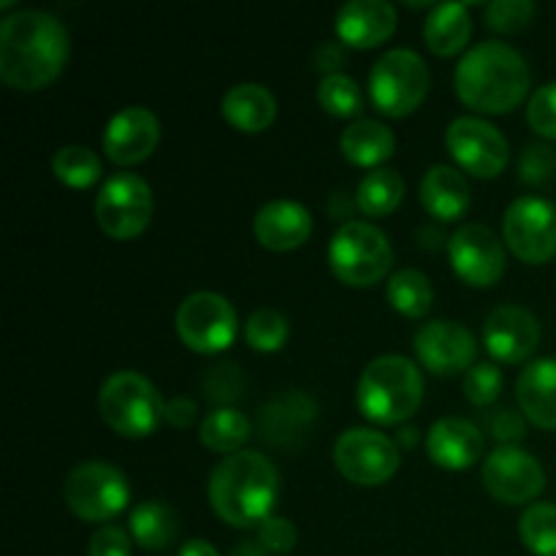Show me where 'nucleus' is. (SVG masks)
Wrapping results in <instances>:
<instances>
[{
	"label": "nucleus",
	"instance_id": "obj_1",
	"mask_svg": "<svg viewBox=\"0 0 556 556\" xmlns=\"http://www.w3.org/2000/svg\"><path fill=\"white\" fill-rule=\"evenodd\" d=\"M68 63V30L38 9L9 14L0 25V79L22 92L52 85Z\"/></svg>",
	"mask_w": 556,
	"mask_h": 556
},
{
	"label": "nucleus",
	"instance_id": "obj_2",
	"mask_svg": "<svg viewBox=\"0 0 556 556\" xmlns=\"http://www.w3.org/2000/svg\"><path fill=\"white\" fill-rule=\"evenodd\" d=\"M280 494V472L258 451L226 456L210 476V505L217 519L237 530H253L271 516Z\"/></svg>",
	"mask_w": 556,
	"mask_h": 556
},
{
	"label": "nucleus",
	"instance_id": "obj_3",
	"mask_svg": "<svg viewBox=\"0 0 556 556\" xmlns=\"http://www.w3.org/2000/svg\"><path fill=\"white\" fill-rule=\"evenodd\" d=\"M454 87L467 109L508 114L530 92V68L521 52L500 41H483L459 60Z\"/></svg>",
	"mask_w": 556,
	"mask_h": 556
},
{
	"label": "nucleus",
	"instance_id": "obj_4",
	"mask_svg": "<svg viewBox=\"0 0 556 556\" xmlns=\"http://www.w3.org/2000/svg\"><path fill=\"white\" fill-rule=\"evenodd\" d=\"M424 375L410 358L378 356L358 378L356 402L367 421L396 427L421 407Z\"/></svg>",
	"mask_w": 556,
	"mask_h": 556
},
{
	"label": "nucleus",
	"instance_id": "obj_5",
	"mask_svg": "<svg viewBox=\"0 0 556 556\" xmlns=\"http://www.w3.org/2000/svg\"><path fill=\"white\" fill-rule=\"evenodd\" d=\"M98 410H101L103 424L114 429L119 438L141 440L150 438L161 427L166 402L150 378L134 369H123L103 380Z\"/></svg>",
	"mask_w": 556,
	"mask_h": 556
},
{
	"label": "nucleus",
	"instance_id": "obj_6",
	"mask_svg": "<svg viewBox=\"0 0 556 556\" xmlns=\"http://www.w3.org/2000/svg\"><path fill=\"white\" fill-rule=\"evenodd\" d=\"M394 264L389 237L367 220H348L329 244V266L345 286L369 288L383 280Z\"/></svg>",
	"mask_w": 556,
	"mask_h": 556
},
{
	"label": "nucleus",
	"instance_id": "obj_7",
	"mask_svg": "<svg viewBox=\"0 0 556 556\" xmlns=\"http://www.w3.org/2000/svg\"><path fill=\"white\" fill-rule=\"evenodd\" d=\"M427 63L413 49H391L369 71V98L386 117H407L424 103L429 92Z\"/></svg>",
	"mask_w": 556,
	"mask_h": 556
},
{
	"label": "nucleus",
	"instance_id": "obj_8",
	"mask_svg": "<svg viewBox=\"0 0 556 556\" xmlns=\"http://www.w3.org/2000/svg\"><path fill=\"white\" fill-rule=\"evenodd\" d=\"M152 210H155V201H152L150 185L139 174L130 172L112 174L101 185V193L96 199L98 226L109 239H117V242L141 237L150 226Z\"/></svg>",
	"mask_w": 556,
	"mask_h": 556
},
{
	"label": "nucleus",
	"instance_id": "obj_9",
	"mask_svg": "<svg viewBox=\"0 0 556 556\" xmlns=\"http://www.w3.org/2000/svg\"><path fill=\"white\" fill-rule=\"evenodd\" d=\"M65 505L79 516L81 521H101L114 519L128 508L130 486L123 470L106 462H85L71 476L65 478Z\"/></svg>",
	"mask_w": 556,
	"mask_h": 556
},
{
	"label": "nucleus",
	"instance_id": "obj_10",
	"mask_svg": "<svg viewBox=\"0 0 556 556\" xmlns=\"http://www.w3.org/2000/svg\"><path fill=\"white\" fill-rule=\"evenodd\" d=\"M334 465L351 483L380 486L400 470V448L378 429L356 427L337 438Z\"/></svg>",
	"mask_w": 556,
	"mask_h": 556
},
{
	"label": "nucleus",
	"instance_id": "obj_11",
	"mask_svg": "<svg viewBox=\"0 0 556 556\" xmlns=\"http://www.w3.org/2000/svg\"><path fill=\"white\" fill-rule=\"evenodd\" d=\"M445 147L456 166L478 179H494L505 172L510 161V144L497 125L481 117H456L445 130Z\"/></svg>",
	"mask_w": 556,
	"mask_h": 556
},
{
	"label": "nucleus",
	"instance_id": "obj_12",
	"mask_svg": "<svg viewBox=\"0 0 556 556\" xmlns=\"http://www.w3.org/2000/svg\"><path fill=\"white\" fill-rule=\"evenodd\" d=\"M503 237L525 264H548L556 255V206L541 195H521L505 212Z\"/></svg>",
	"mask_w": 556,
	"mask_h": 556
},
{
	"label": "nucleus",
	"instance_id": "obj_13",
	"mask_svg": "<svg viewBox=\"0 0 556 556\" xmlns=\"http://www.w3.org/2000/svg\"><path fill=\"white\" fill-rule=\"evenodd\" d=\"M237 309L212 291L190 293L177 309V334L190 351L220 353L237 337Z\"/></svg>",
	"mask_w": 556,
	"mask_h": 556
},
{
	"label": "nucleus",
	"instance_id": "obj_14",
	"mask_svg": "<svg viewBox=\"0 0 556 556\" xmlns=\"http://www.w3.org/2000/svg\"><path fill=\"white\" fill-rule=\"evenodd\" d=\"M481 478L486 492L494 500L508 505L532 503L546 489V472L543 465L519 445H497L483 459Z\"/></svg>",
	"mask_w": 556,
	"mask_h": 556
},
{
	"label": "nucleus",
	"instance_id": "obj_15",
	"mask_svg": "<svg viewBox=\"0 0 556 556\" xmlns=\"http://www.w3.org/2000/svg\"><path fill=\"white\" fill-rule=\"evenodd\" d=\"M448 258L456 277L472 288L494 286L505 271L503 239L483 223H467L451 233Z\"/></svg>",
	"mask_w": 556,
	"mask_h": 556
},
{
	"label": "nucleus",
	"instance_id": "obj_16",
	"mask_svg": "<svg viewBox=\"0 0 556 556\" xmlns=\"http://www.w3.org/2000/svg\"><path fill=\"white\" fill-rule=\"evenodd\" d=\"M416 356L424 367L440 378L470 372L476 367L478 342L467 326L454 320H432L416 331Z\"/></svg>",
	"mask_w": 556,
	"mask_h": 556
},
{
	"label": "nucleus",
	"instance_id": "obj_17",
	"mask_svg": "<svg viewBox=\"0 0 556 556\" xmlns=\"http://www.w3.org/2000/svg\"><path fill=\"white\" fill-rule=\"evenodd\" d=\"M483 345L500 364H521L541 345V324L519 304H500L483 324Z\"/></svg>",
	"mask_w": 556,
	"mask_h": 556
},
{
	"label": "nucleus",
	"instance_id": "obj_18",
	"mask_svg": "<svg viewBox=\"0 0 556 556\" xmlns=\"http://www.w3.org/2000/svg\"><path fill=\"white\" fill-rule=\"evenodd\" d=\"M161 123L147 106H125L109 119L103 130V152L117 166H136L155 152Z\"/></svg>",
	"mask_w": 556,
	"mask_h": 556
},
{
	"label": "nucleus",
	"instance_id": "obj_19",
	"mask_svg": "<svg viewBox=\"0 0 556 556\" xmlns=\"http://www.w3.org/2000/svg\"><path fill=\"white\" fill-rule=\"evenodd\" d=\"M253 233L266 250L288 253V250L302 248L309 239V233H313V215L299 201H269V204H264L255 212Z\"/></svg>",
	"mask_w": 556,
	"mask_h": 556
},
{
	"label": "nucleus",
	"instance_id": "obj_20",
	"mask_svg": "<svg viewBox=\"0 0 556 556\" xmlns=\"http://www.w3.org/2000/svg\"><path fill=\"white\" fill-rule=\"evenodd\" d=\"M337 36L353 49H372L396 30V9L386 0H351L337 11Z\"/></svg>",
	"mask_w": 556,
	"mask_h": 556
},
{
	"label": "nucleus",
	"instance_id": "obj_21",
	"mask_svg": "<svg viewBox=\"0 0 556 556\" xmlns=\"http://www.w3.org/2000/svg\"><path fill=\"white\" fill-rule=\"evenodd\" d=\"M427 454L445 470H467L483 456V434L472 421L445 416L427 434Z\"/></svg>",
	"mask_w": 556,
	"mask_h": 556
},
{
	"label": "nucleus",
	"instance_id": "obj_22",
	"mask_svg": "<svg viewBox=\"0 0 556 556\" xmlns=\"http://www.w3.org/2000/svg\"><path fill=\"white\" fill-rule=\"evenodd\" d=\"M516 400L527 421L546 432H556V358L527 364L516 383Z\"/></svg>",
	"mask_w": 556,
	"mask_h": 556
},
{
	"label": "nucleus",
	"instance_id": "obj_23",
	"mask_svg": "<svg viewBox=\"0 0 556 556\" xmlns=\"http://www.w3.org/2000/svg\"><path fill=\"white\" fill-rule=\"evenodd\" d=\"M421 204L434 220H459L472 204L470 182L459 168L432 166L421 179Z\"/></svg>",
	"mask_w": 556,
	"mask_h": 556
},
{
	"label": "nucleus",
	"instance_id": "obj_24",
	"mask_svg": "<svg viewBox=\"0 0 556 556\" xmlns=\"http://www.w3.org/2000/svg\"><path fill=\"white\" fill-rule=\"evenodd\" d=\"M313 418L315 402L302 391H288L264 407V413L258 416V427L264 429L269 443L293 445L307 438Z\"/></svg>",
	"mask_w": 556,
	"mask_h": 556
},
{
	"label": "nucleus",
	"instance_id": "obj_25",
	"mask_svg": "<svg viewBox=\"0 0 556 556\" xmlns=\"http://www.w3.org/2000/svg\"><path fill=\"white\" fill-rule=\"evenodd\" d=\"M223 117L242 134H261L277 117V101L264 85L242 81L223 96Z\"/></svg>",
	"mask_w": 556,
	"mask_h": 556
},
{
	"label": "nucleus",
	"instance_id": "obj_26",
	"mask_svg": "<svg viewBox=\"0 0 556 556\" xmlns=\"http://www.w3.org/2000/svg\"><path fill=\"white\" fill-rule=\"evenodd\" d=\"M396 139L380 119H356L340 136V150L353 166L372 168L394 155Z\"/></svg>",
	"mask_w": 556,
	"mask_h": 556
},
{
	"label": "nucleus",
	"instance_id": "obj_27",
	"mask_svg": "<svg viewBox=\"0 0 556 556\" xmlns=\"http://www.w3.org/2000/svg\"><path fill=\"white\" fill-rule=\"evenodd\" d=\"M470 36L472 20L465 3H438L424 22V41L440 58L462 52Z\"/></svg>",
	"mask_w": 556,
	"mask_h": 556
},
{
	"label": "nucleus",
	"instance_id": "obj_28",
	"mask_svg": "<svg viewBox=\"0 0 556 556\" xmlns=\"http://www.w3.org/2000/svg\"><path fill=\"white\" fill-rule=\"evenodd\" d=\"M179 535L177 516L168 505L147 500L130 510V538L147 552H166Z\"/></svg>",
	"mask_w": 556,
	"mask_h": 556
},
{
	"label": "nucleus",
	"instance_id": "obj_29",
	"mask_svg": "<svg viewBox=\"0 0 556 556\" xmlns=\"http://www.w3.org/2000/svg\"><path fill=\"white\" fill-rule=\"evenodd\" d=\"M250 427L248 418L242 416L239 410L233 407H215L212 413H206L204 421L199 427V438L201 443L206 445L210 451L215 454H226L233 456L239 451H244V443L250 440Z\"/></svg>",
	"mask_w": 556,
	"mask_h": 556
},
{
	"label": "nucleus",
	"instance_id": "obj_30",
	"mask_svg": "<svg viewBox=\"0 0 556 556\" xmlns=\"http://www.w3.org/2000/svg\"><path fill=\"white\" fill-rule=\"evenodd\" d=\"M405 199V179L394 168H375L358 182L356 206L367 217H386Z\"/></svg>",
	"mask_w": 556,
	"mask_h": 556
},
{
	"label": "nucleus",
	"instance_id": "obj_31",
	"mask_svg": "<svg viewBox=\"0 0 556 556\" xmlns=\"http://www.w3.org/2000/svg\"><path fill=\"white\" fill-rule=\"evenodd\" d=\"M386 296H389L391 307L405 315V318H424L434 304L432 282L418 269L394 271L386 282Z\"/></svg>",
	"mask_w": 556,
	"mask_h": 556
},
{
	"label": "nucleus",
	"instance_id": "obj_32",
	"mask_svg": "<svg viewBox=\"0 0 556 556\" xmlns=\"http://www.w3.org/2000/svg\"><path fill=\"white\" fill-rule=\"evenodd\" d=\"M52 172L54 177H58L63 185H68V188L85 190L101 179L103 163L90 147L68 144V147H60V150L54 152Z\"/></svg>",
	"mask_w": 556,
	"mask_h": 556
},
{
	"label": "nucleus",
	"instance_id": "obj_33",
	"mask_svg": "<svg viewBox=\"0 0 556 556\" xmlns=\"http://www.w3.org/2000/svg\"><path fill=\"white\" fill-rule=\"evenodd\" d=\"M519 535L535 556H556V505L532 503L521 516Z\"/></svg>",
	"mask_w": 556,
	"mask_h": 556
},
{
	"label": "nucleus",
	"instance_id": "obj_34",
	"mask_svg": "<svg viewBox=\"0 0 556 556\" xmlns=\"http://www.w3.org/2000/svg\"><path fill=\"white\" fill-rule=\"evenodd\" d=\"M318 103L334 117H358L364 109V92L348 74L324 76L318 85Z\"/></svg>",
	"mask_w": 556,
	"mask_h": 556
},
{
	"label": "nucleus",
	"instance_id": "obj_35",
	"mask_svg": "<svg viewBox=\"0 0 556 556\" xmlns=\"http://www.w3.org/2000/svg\"><path fill=\"white\" fill-rule=\"evenodd\" d=\"M244 340L258 353H277L288 340V320L277 309H255L244 324Z\"/></svg>",
	"mask_w": 556,
	"mask_h": 556
},
{
	"label": "nucleus",
	"instance_id": "obj_36",
	"mask_svg": "<svg viewBox=\"0 0 556 556\" xmlns=\"http://www.w3.org/2000/svg\"><path fill=\"white\" fill-rule=\"evenodd\" d=\"M535 16L532 0H492L486 5V27L494 33H519Z\"/></svg>",
	"mask_w": 556,
	"mask_h": 556
},
{
	"label": "nucleus",
	"instance_id": "obj_37",
	"mask_svg": "<svg viewBox=\"0 0 556 556\" xmlns=\"http://www.w3.org/2000/svg\"><path fill=\"white\" fill-rule=\"evenodd\" d=\"M465 396L472 402L476 407H489L497 402L500 391H503V372L500 367L489 362H478L470 372L465 375Z\"/></svg>",
	"mask_w": 556,
	"mask_h": 556
},
{
	"label": "nucleus",
	"instance_id": "obj_38",
	"mask_svg": "<svg viewBox=\"0 0 556 556\" xmlns=\"http://www.w3.org/2000/svg\"><path fill=\"white\" fill-rule=\"evenodd\" d=\"M527 123L543 139H556V81L538 87L527 103Z\"/></svg>",
	"mask_w": 556,
	"mask_h": 556
},
{
	"label": "nucleus",
	"instance_id": "obj_39",
	"mask_svg": "<svg viewBox=\"0 0 556 556\" xmlns=\"http://www.w3.org/2000/svg\"><path fill=\"white\" fill-rule=\"evenodd\" d=\"M556 174V152L548 144H530L521 152L519 179L525 185H546Z\"/></svg>",
	"mask_w": 556,
	"mask_h": 556
},
{
	"label": "nucleus",
	"instance_id": "obj_40",
	"mask_svg": "<svg viewBox=\"0 0 556 556\" xmlns=\"http://www.w3.org/2000/svg\"><path fill=\"white\" fill-rule=\"evenodd\" d=\"M204 391L212 402L239 400L244 391L242 369H239L237 364H220V367H212L204 380Z\"/></svg>",
	"mask_w": 556,
	"mask_h": 556
},
{
	"label": "nucleus",
	"instance_id": "obj_41",
	"mask_svg": "<svg viewBox=\"0 0 556 556\" xmlns=\"http://www.w3.org/2000/svg\"><path fill=\"white\" fill-rule=\"evenodd\" d=\"M296 541V527H293V521L286 519V516H269V519L258 527V543L266 554H291Z\"/></svg>",
	"mask_w": 556,
	"mask_h": 556
},
{
	"label": "nucleus",
	"instance_id": "obj_42",
	"mask_svg": "<svg viewBox=\"0 0 556 556\" xmlns=\"http://www.w3.org/2000/svg\"><path fill=\"white\" fill-rule=\"evenodd\" d=\"M87 556H130V535L123 527H101L87 543Z\"/></svg>",
	"mask_w": 556,
	"mask_h": 556
},
{
	"label": "nucleus",
	"instance_id": "obj_43",
	"mask_svg": "<svg viewBox=\"0 0 556 556\" xmlns=\"http://www.w3.org/2000/svg\"><path fill=\"white\" fill-rule=\"evenodd\" d=\"M489 429H492L494 440H500V443H505V445H516L519 440L527 438L525 413L514 410V407H503V410H497L492 416Z\"/></svg>",
	"mask_w": 556,
	"mask_h": 556
},
{
	"label": "nucleus",
	"instance_id": "obj_44",
	"mask_svg": "<svg viewBox=\"0 0 556 556\" xmlns=\"http://www.w3.org/2000/svg\"><path fill=\"white\" fill-rule=\"evenodd\" d=\"M163 418H166L172 427L188 429L193 427L195 421V402L190 396H174V400L166 402V410H163Z\"/></svg>",
	"mask_w": 556,
	"mask_h": 556
},
{
	"label": "nucleus",
	"instance_id": "obj_45",
	"mask_svg": "<svg viewBox=\"0 0 556 556\" xmlns=\"http://www.w3.org/2000/svg\"><path fill=\"white\" fill-rule=\"evenodd\" d=\"M342 58H345V54H342L340 43L326 41V43H320L318 49H315L313 63H315V68L320 71V74L331 76V74H340V71H337V68H340V65H342Z\"/></svg>",
	"mask_w": 556,
	"mask_h": 556
},
{
	"label": "nucleus",
	"instance_id": "obj_46",
	"mask_svg": "<svg viewBox=\"0 0 556 556\" xmlns=\"http://www.w3.org/2000/svg\"><path fill=\"white\" fill-rule=\"evenodd\" d=\"M177 556H220V554H217V548L212 546V543L188 541V543H182V548H179Z\"/></svg>",
	"mask_w": 556,
	"mask_h": 556
},
{
	"label": "nucleus",
	"instance_id": "obj_47",
	"mask_svg": "<svg viewBox=\"0 0 556 556\" xmlns=\"http://www.w3.org/2000/svg\"><path fill=\"white\" fill-rule=\"evenodd\" d=\"M329 212L337 217V220H345V217H351V212H353V201L348 199L345 193H334V195H331Z\"/></svg>",
	"mask_w": 556,
	"mask_h": 556
},
{
	"label": "nucleus",
	"instance_id": "obj_48",
	"mask_svg": "<svg viewBox=\"0 0 556 556\" xmlns=\"http://www.w3.org/2000/svg\"><path fill=\"white\" fill-rule=\"evenodd\" d=\"M228 556H269V554L261 548L258 541H242L239 546L231 548V554H228Z\"/></svg>",
	"mask_w": 556,
	"mask_h": 556
},
{
	"label": "nucleus",
	"instance_id": "obj_49",
	"mask_svg": "<svg viewBox=\"0 0 556 556\" xmlns=\"http://www.w3.org/2000/svg\"><path fill=\"white\" fill-rule=\"evenodd\" d=\"M416 440H418L416 427H413V429H402V432H400V443L402 445H416Z\"/></svg>",
	"mask_w": 556,
	"mask_h": 556
}]
</instances>
